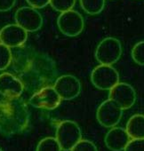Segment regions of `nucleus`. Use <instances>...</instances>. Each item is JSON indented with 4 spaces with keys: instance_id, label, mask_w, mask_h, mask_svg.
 Here are the masks:
<instances>
[{
    "instance_id": "nucleus-1",
    "label": "nucleus",
    "mask_w": 144,
    "mask_h": 151,
    "mask_svg": "<svg viewBox=\"0 0 144 151\" xmlns=\"http://www.w3.org/2000/svg\"><path fill=\"white\" fill-rule=\"evenodd\" d=\"M11 65L24 90L32 94L42 88L53 86L57 79L56 63L45 53L21 49L13 55Z\"/></svg>"
},
{
    "instance_id": "nucleus-2",
    "label": "nucleus",
    "mask_w": 144,
    "mask_h": 151,
    "mask_svg": "<svg viewBox=\"0 0 144 151\" xmlns=\"http://www.w3.org/2000/svg\"><path fill=\"white\" fill-rule=\"evenodd\" d=\"M30 123V113L23 99H0V133L11 137L24 132Z\"/></svg>"
},
{
    "instance_id": "nucleus-3",
    "label": "nucleus",
    "mask_w": 144,
    "mask_h": 151,
    "mask_svg": "<svg viewBox=\"0 0 144 151\" xmlns=\"http://www.w3.org/2000/svg\"><path fill=\"white\" fill-rule=\"evenodd\" d=\"M55 139L62 151H70L72 147L82 139L81 129L74 121H62L57 126Z\"/></svg>"
},
{
    "instance_id": "nucleus-4",
    "label": "nucleus",
    "mask_w": 144,
    "mask_h": 151,
    "mask_svg": "<svg viewBox=\"0 0 144 151\" xmlns=\"http://www.w3.org/2000/svg\"><path fill=\"white\" fill-rule=\"evenodd\" d=\"M123 52L121 42L115 37L102 39L96 47L95 58L101 65L112 66L119 60Z\"/></svg>"
},
{
    "instance_id": "nucleus-5",
    "label": "nucleus",
    "mask_w": 144,
    "mask_h": 151,
    "mask_svg": "<svg viewBox=\"0 0 144 151\" xmlns=\"http://www.w3.org/2000/svg\"><path fill=\"white\" fill-rule=\"evenodd\" d=\"M91 82L99 90L109 91L119 83V74L114 67L100 64L91 73Z\"/></svg>"
},
{
    "instance_id": "nucleus-6",
    "label": "nucleus",
    "mask_w": 144,
    "mask_h": 151,
    "mask_svg": "<svg viewBox=\"0 0 144 151\" xmlns=\"http://www.w3.org/2000/svg\"><path fill=\"white\" fill-rule=\"evenodd\" d=\"M57 26L60 31L69 37L80 35L85 28L83 16L75 10L61 13L57 19Z\"/></svg>"
},
{
    "instance_id": "nucleus-7",
    "label": "nucleus",
    "mask_w": 144,
    "mask_h": 151,
    "mask_svg": "<svg viewBox=\"0 0 144 151\" xmlns=\"http://www.w3.org/2000/svg\"><path fill=\"white\" fill-rule=\"evenodd\" d=\"M14 21L18 26L27 32L38 31L44 23L41 14L37 9L30 6L19 8L14 14Z\"/></svg>"
},
{
    "instance_id": "nucleus-8",
    "label": "nucleus",
    "mask_w": 144,
    "mask_h": 151,
    "mask_svg": "<svg viewBox=\"0 0 144 151\" xmlns=\"http://www.w3.org/2000/svg\"><path fill=\"white\" fill-rule=\"evenodd\" d=\"M53 87L61 100L70 101L77 98L81 93V83L72 75H63L57 78Z\"/></svg>"
},
{
    "instance_id": "nucleus-9",
    "label": "nucleus",
    "mask_w": 144,
    "mask_h": 151,
    "mask_svg": "<svg viewBox=\"0 0 144 151\" xmlns=\"http://www.w3.org/2000/svg\"><path fill=\"white\" fill-rule=\"evenodd\" d=\"M123 116V110L111 100L104 101L97 109L96 118L101 125L106 128L115 127Z\"/></svg>"
},
{
    "instance_id": "nucleus-10",
    "label": "nucleus",
    "mask_w": 144,
    "mask_h": 151,
    "mask_svg": "<svg viewBox=\"0 0 144 151\" xmlns=\"http://www.w3.org/2000/svg\"><path fill=\"white\" fill-rule=\"evenodd\" d=\"M61 99L53 86H47L34 93L30 98L29 103L37 109L53 110L59 107Z\"/></svg>"
},
{
    "instance_id": "nucleus-11",
    "label": "nucleus",
    "mask_w": 144,
    "mask_h": 151,
    "mask_svg": "<svg viewBox=\"0 0 144 151\" xmlns=\"http://www.w3.org/2000/svg\"><path fill=\"white\" fill-rule=\"evenodd\" d=\"M109 99L115 102L122 110L131 109L136 101V92L126 83H118L109 90Z\"/></svg>"
},
{
    "instance_id": "nucleus-12",
    "label": "nucleus",
    "mask_w": 144,
    "mask_h": 151,
    "mask_svg": "<svg viewBox=\"0 0 144 151\" xmlns=\"http://www.w3.org/2000/svg\"><path fill=\"white\" fill-rule=\"evenodd\" d=\"M28 39V32L17 24H8L0 29V43L9 48L22 47Z\"/></svg>"
},
{
    "instance_id": "nucleus-13",
    "label": "nucleus",
    "mask_w": 144,
    "mask_h": 151,
    "mask_svg": "<svg viewBox=\"0 0 144 151\" xmlns=\"http://www.w3.org/2000/svg\"><path fill=\"white\" fill-rule=\"evenodd\" d=\"M24 92L22 82L10 72L0 74V94L6 99L20 98Z\"/></svg>"
},
{
    "instance_id": "nucleus-14",
    "label": "nucleus",
    "mask_w": 144,
    "mask_h": 151,
    "mask_svg": "<svg viewBox=\"0 0 144 151\" xmlns=\"http://www.w3.org/2000/svg\"><path fill=\"white\" fill-rule=\"evenodd\" d=\"M131 140L125 129L113 127L106 133L104 142L106 147L111 151H122Z\"/></svg>"
},
{
    "instance_id": "nucleus-15",
    "label": "nucleus",
    "mask_w": 144,
    "mask_h": 151,
    "mask_svg": "<svg viewBox=\"0 0 144 151\" xmlns=\"http://www.w3.org/2000/svg\"><path fill=\"white\" fill-rule=\"evenodd\" d=\"M125 131L131 139H144V116L133 115L126 124Z\"/></svg>"
},
{
    "instance_id": "nucleus-16",
    "label": "nucleus",
    "mask_w": 144,
    "mask_h": 151,
    "mask_svg": "<svg viewBox=\"0 0 144 151\" xmlns=\"http://www.w3.org/2000/svg\"><path fill=\"white\" fill-rule=\"evenodd\" d=\"M82 9L90 15H96L102 12L105 0H79Z\"/></svg>"
},
{
    "instance_id": "nucleus-17",
    "label": "nucleus",
    "mask_w": 144,
    "mask_h": 151,
    "mask_svg": "<svg viewBox=\"0 0 144 151\" xmlns=\"http://www.w3.org/2000/svg\"><path fill=\"white\" fill-rule=\"evenodd\" d=\"M36 151H62V150L55 138L46 137L38 142Z\"/></svg>"
},
{
    "instance_id": "nucleus-18",
    "label": "nucleus",
    "mask_w": 144,
    "mask_h": 151,
    "mask_svg": "<svg viewBox=\"0 0 144 151\" xmlns=\"http://www.w3.org/2000/svg\"><path fill=\"white\" fill-rule=\"evenodd\" d=\"M13 53L9 47L0 43V70L6 69L12 63Z\"/></svg>"
},
{
    "instance_id": "nucleus-19",
    "label": "nucleus",
    "mask_w": 144,
    "mask_h": 151,
    "mask_svg": "<svg viewBox=\"0 0 144 151\" xmlns=\"http://www.w3.org/2000/svg\"><path fill=\"white\" fill-rule=\"evenodd\" d=\"M49 4L53 9L61 14L72 10L76 4V0H50Z\"/></svg>"
},
{
    "instance_id": "nucleus-20",
    "label": "nucleus",
    "mask_w": 144,
    "mask_h": 151,
    "mask_svg": "<svg viewBox=\"0 0 144 151\" xmlns=\"http://www.w3.org/2000/svg\"><path fill=\"white\" fill-rule=\"evenodd\" d=\"M132 58L135 63L144 66V41L137 43L132 49Z\"/></svg>"
},
{
    "instance_id": "nucleus-21",
    "label": "nucleus",
    "mask_w": 144,
    "mask_h": 151,
    "mask_svg": "<svg viewBox=\"0 0 144 151\" xmlns=\"http://www.w3.org/2000/svg\"><path fill=\"white\" fill-rule=\"evenodd\" d=\"M70 151H98L95 144L89 139H81Z\"/></svg>"
},
{
    "instance_id": "nucleus-22",
    "label": "nucleus",
    "mask_w": 144,
    "mask_h": 151,
    "mask_svg": "<svg viewBox=\"0 0 144 151\" xmlns=\"http://www.w3.org/2000/svg\"><path fill=\"white\" fill-rule=\"evenodd\" d=\"M124 151H144V139H131Z\"/></svg>"
},
{
    "instance_id": "nucleus-23",
    "label": "nucleus",
    "mask_w": 144,
    "mask_h": 151,
    "mask_svg": "<svg viewBox=\"0 0 144 151\" xmlns=\"http://www.w3.org/2000/svg\"><path fill=\"white\" fill-rule=\"evenodd\" d=\"M30 7L35 9H41L49 5L50 0H26Z\"/></svg>"
},
{
    "instance_id": "nucleus-24",
    "label": "nucleus",
    "mask_w": 144,
    "mask_h": 151,
    "mask_svg": "<svg viewBox=\"0 0 144 151\" xmlns=\"http://www.w3.org/2000/svg\"><path fill=\"white\" fill-rule=\"evenodd\" d=\"M16 4V0H0V12H8Z\"/></svg>"
},
{
    "instance_id": "nucleus-25",
    "label": "nucleus",
    "mask_w": 144,
    "mask_h": 151,
    "mask_svg": "<svg viewBox=\"0 0 144 151\" xmlns=\"http://www.w3.org/2000/svg\"><path fill=\"white\" fill-rule=\"evenodd\" d=\"M0 151H3V149H2L1 147H0Z\"/></svg>"
}]
</instances>
